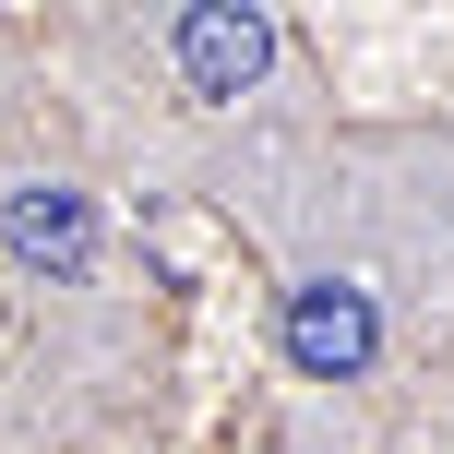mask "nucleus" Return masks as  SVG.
I'll use <instances>...</instances> for the list:
<instances>
[{
    "instance_id": "obj_1",
    "label": "nucleus",
    "mask_w": 454,
    "mask_h": 454,
    "mask_svg": "<svg viewBox=\"0 0 454 454\" xmlns=\"http://www.w3.org/2000/svg\"><path fill=\"white\" fill-rule=\"evenodd\" d=\"M371 347H383V311H371V287H299L287 299V359L311 371V383H359L371 371Z\"/></svg>"
},
{
    "instance_id": "obj_2",
    "label": "nucleus",
    "mask_w": 454,
    "mask_h": 454,
    "mask_svg": "<svg viewBox=\"0 0 454 454\" xmlns=\"http://www.w3.org/2000/svg\"><path fill=\"white\" fill-rule=\"evenodd\" d=\"M275 60V24L239 12V0H204V12H180V84L192 96H251Z\"/></svg>"
},
{
    "instance_id": "obj_3",
    "label": "nucleus",
    "mask_w": 454,
    "mask_h": 454,
    "mask_svg": "<svg viewBox=\"0 0 454 454\" xmlns=\"http://www.w3.org/2000/svg\"><path fill=\"white\" fill-rule=\"evenodd\" d=\"M0 239H12V263H36V275H60V287H72V275H84L96 263V204H84V192H12V215H0Z\"/></svg>"
}]
</instances>
